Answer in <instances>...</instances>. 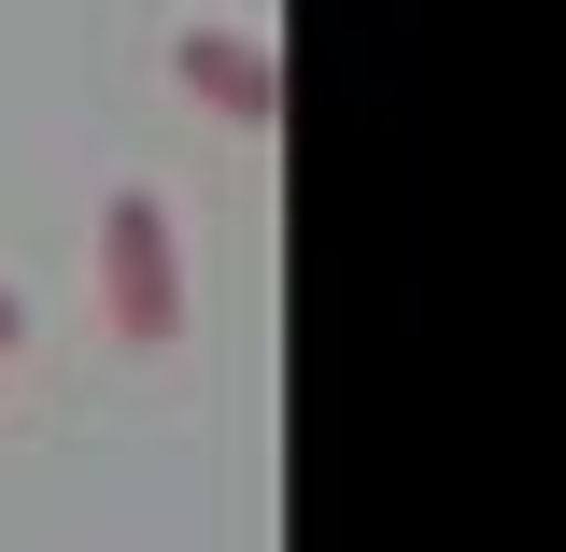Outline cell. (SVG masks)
Instances as JSON below:
<instances>
[{
	"instance_id": "cell-1",
	"label": "cell",
	"mask_w": 566,
	"mask_h": 552,
	"mask_svg": "<svg viewBox=\"0 0 566 552\" xmlns=\"http://www.w3.org/2000/svg\"><path fill=\"white\" fill-rule=\"evenodd\" d=\"M99 298H114V341H185V227L156 185H114L99 199Z\"/></svg>"
},
{
	"instance_id": "cell-2",
	"label": "cell",
	"mask_w": 566,
	"mask_h": 552,
	"mask_svg": "<svg viewBox=\"0 0 566 552\" xmlns=\"http://www.w3.org/2000/svg\"><path fill=\"white\" fill-rule=\"evenodd\" d=\"M170 71L199 85L212 114H241V128H283V58L241 29V14H185V29H170Z\"/></svg>"
},
{
	"instance_id": "cell-3",
	"label": "cell",
	"mask_w": 566,
	"mask_h": 552,
	"mask_svg": "<svg viewBox=\"0 0 566 552\" xmlns=\"http://www.w3.org/2000/svg\"><path fill=\"white\" fill-rule=\"evenodd\" d=\"M14 341H29V298H14V283H0V354H14Z\"/></svg>"
}]
</instances>
